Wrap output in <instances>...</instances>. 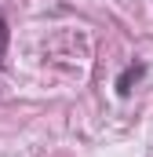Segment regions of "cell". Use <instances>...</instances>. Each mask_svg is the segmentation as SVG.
Returning <instances> with one entry per match:
<instances>
[{
	"instance_id": "obj_1",
	"label": "cell",
	"mask_w": 153,
	"mask_h": 157,
	"mask_svg": "<svg viewBox=\"0 0 153 157\" xmlns=\"http://www.w3.org/2000/svg\"><path fill=\"white\" fill-rule=\"evenodd\" d=\"M146 77V62H128V66H124V70H120V77H117V95H120V99H128V95H131V91H135V84H139V80Z\"/></svg>"
},
{
	"instance_id": "obj_2",
	"label": "cell",
	"mask_w": 153,
	"mask_h": 157,
	"mask_svg": "<svg viewBox=\"0 0 153 157\" xmlns=\"http://www.w3.org/2000/svg\"><path fill=\"white\" fill-rule=\"evenodd\" d=\"M7 44H11V26H7V18L0 15V66H4V55H7Z\"/></svg>"
}]
</instances>
